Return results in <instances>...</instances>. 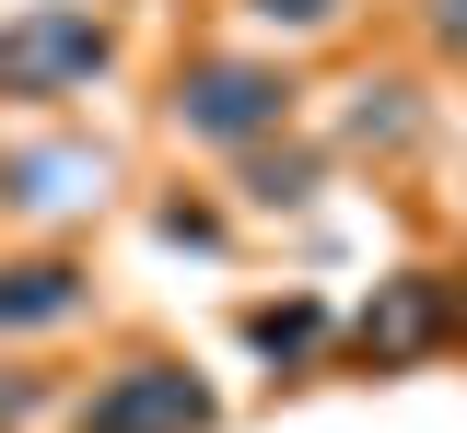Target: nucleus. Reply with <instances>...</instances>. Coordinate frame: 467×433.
Listing matches in <instances>:
<instances>
[{"label": "nucleus", "mask_w": 467, "mask_h": 433, "mask_svg": "<svg viewBox=\"0 0 467 433\" xmlns=\"http://www.w3.org/2000/svg\"><path fill=\"white\" fill-rule=\"evenodd\" d=\"M82 70H106V24L94 12H24L0 36V94H70Z\"/></svg>", "instance_id": "obj_1"}, {"label": "nucleus", "mask_w": 467, "mask_h": 433, "mask_svg": "<svg viewBox=\"0 0 467 433\" xmlns=\"http://www.w3.org/2000/svg\"><path fill=\"white\" fill-rule=\"evenodd\" d=\"M444 12H456V36H467V0H444Z\"/></svg>", "instance_id": "obj_7"}, {"label": "nucleus", "mask_w": 467, "mask_h": 433, "mask_svg": "<svg viewBox=\"0 0 467 433\" xmlns=\"http://www.w3.org/2000/svg\"><path fill=\"white\" fill-rule=\"evenodd\" d=\"M257 12H281V24H327L339 0H257Z\"/></svg>", "instance_id": "obj_6"}, {"label": "nucleus", "mask_w": 467, "mask_h": 433, "mask_svg": "<svg viewBox=\"0 0 467 433\" xmlns=\"http://www.w3.org/2000/svg\"><path fill=\"white\" fill-rule=\"evenodd\" d=\"M187 118L199 129H257V118H281V82H269V70H199V82H187Z\"/></svg>", "instance_id": "obj_3"}, {"label": "nucleus", "mask_w": 467, "mask_h": 433, "mask_svg": "<svg viewBox=\"0 0 467 433\" xmlns=\"http://www.w3.org/2000/svg\"><path fill=\"white\" fill-rule=\"evenodd\" d=\"M420 328H432V293H420V281H409V293H398L386 316H362V340H374V352H409Z\"/></svg>", "instance_id": "obj_5"}, {"label": "nucleus", "mask_w": 467, "mask_h": 433, "mask_svg": "<svg viewBox=\"0 0 467 433\" xmlns=\"http://www.w3.org/2000/svg\"><path fill=\"white\" fill-rule=\"evenodd\" d=\"M24 316H70V269H24L0 293V328H24Z\"/></svg>", "instance_id": "obj_4"}, {"label": "nucleus", "mask_w": 467, "mask_h": 433, "mask_svg": "<svg viewBox=\"0 0 467 433\" xmlns=\"http://www.w3.org/2000/svg\"><path fill=\"white\" fill-rule=\"evenodd\" d=\"M199 410H211V398H199L187 375H164V364H140V375H129V386H106V398H94V433H187V422H199Z\"/></svg>", "instance_id": "obj_2"}]
</instances>
